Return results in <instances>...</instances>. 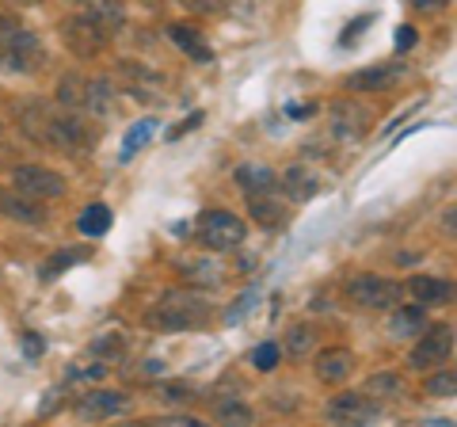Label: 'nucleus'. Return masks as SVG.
Segmentation results:
<instances>
[{
    "mask_svg": "<svg viewBox=\"0 0 457 427\" xmlns=\"http://www.w3.org/2000/svg\"><path fill=\"white\" fill-rule=\"evenodd\" d=\"M16 122L38 149L77 156V153H88L92 141H96L77 111H54V107L42 104V99H27V104H20L16 107Z\"/></svg>",
    "mask_w": 457,
    "mask_h": 427,
    "instance_id": "nucleus-1",
    "label": "nucleus"
},
{
    "mask_svg": "<svg viewBox=\"0 0 457 427\" xmlns=\"http://www.w3.org/2000/svg\"><path fill=\"white\" fill-rule=\"evenodd\" d=\"M210 313H213V306L198 290H171V294H164L161 302L149 309L145 321H149V329L176 336V332L203 329V324L210 321Z\"/></svg>",
    "mask_w": 457,
    "mask_h": 427,
    "instance_id": "nucleus-2",
    "label": "nucleus"
},
{
    "mask_svg": "<svg viewBox=\"0 0 457 427\" xmlns=\"http://www.w3.org/2000/svg\"><path fill=\"white\" fill-rule=\"evenodd\" d=\"M195 240L210 252H233L248 240V225L237 218L233 210H203L195 222Z\"/></svg>",
    "mask_w": 457,
    "mask_h": 427,
    "instance_id": "nucleus-3",
    "label": "nucleus"
},
{
    "mask_svg": "<svg viewBox=\"0 0 457 427\" xmlns=\"http://www.w3.org/2000/svg\"><path fill=\"white\" fill-rule=\"evenodd\" d=\"M42 65V42L35 31L16 27L8 38H0V73H35Z\"/></svg>",
    "mask_w": 457,
    "mask_h": 427,
    "instance_id": "nucleus-4",
    "label": "nucleus"
},
{
    "mask_svg": "<svg viewBox=\"0 0 457 427\" xmlns=\"http://www.w3.org/2000/svg\"><path fill=\"white\" fill-rule=\"evenodd\" d=\"M400 294H404V287H400L396 279H385V275H354V279H347V297L359 309H393L400 302Z\"/></svg>",
    "mask_w": 457,
    "mask_h": 427,
    "instance_id": "nucleus-5",
    "label": "nucleus"
},
{
    "mask_svg": "<svg viewBox=\"0 0 457 427\" xmlns=\"http://www.w3.org/2000/svg\"><path fill=\"white\" fill-rule=\"evenodd\" d=\"M450 355H453V329H450V324H435V329L420 332L416 347H411V355H408V370H420V374H427V370L450 363Z\"/></svg>",
    "mask_w": 457,
    "mask_h": 427,
    "instance_id": "nucleus-6",
    "label": "nucleus"
},
{
    "mask_svg": "<svg viewBox=\"0 0 457 427\" xmlns=\"http://www.w3.org/2000/svg\"><path fill=\"white\" fill-rule=\"evenodd\" d=\"M12 191L46 203V198L65 195V176L54 172V168H42V164H20V168H12Z\"/></svg>",
    "mask_w": 457,
    "mask_h": 427,
    "instance_id": "nucleus-7",
    "label": "nucleus"
},
{
    "mask_svg": "<svg viewBox=\"0 0 457 427\" xmlns=\"http://www.w3.org/2000/svg\"><path fill=\"white\" fill-rule=\"evenodd\" d=\"M62 42H65L69 54H77V58H99L107 46V31L77 12V16H69L62 23Z\"/></svg>",
    "mask_w": 457,
    "mask_h": 427,
    "instance_id": "nucleus-8",
    "label": "nucleus"
},
{
    "mask_svg": "<svg viewBox=\"0 0 457 427\" xmlns=\"http://www.w3.org/2000/svg\"><path fill=\"white\" fill-rule=\"evenodd\" d=\"M370 119H374V111H370V107L354 104V99H336L328 126H332V134L339 141H362L366 130H370Z\"/></svg>",
    "mask_w": 457,
    "mask_h": 427,
    "instance_id": "nucleus-9",
    "label": "nucleus"
},
{
    "mask_svg": "<svg viewBox=\"0 0 457 427\" xmlns=\"http://www.w3.org/2000/svg\"><path fill=\"white\" fill-rule=\"evenodd\" d=\"M374 416H381V405L370 401L362 389L339 393V397L328 401V420H332V423H370Z\"/></svg>",
    "mask_w": 457,
    "mask_h": 427,
    "instance_id": "nucleus-10",
    "label": "nucleus"
},
{
    "mask_svg": "<svg viewBox=\"0 0 457 427\" xmlns=\"http://www.w3.org/2000/svg\"><path fill=\"white\" fill-rule=\"evenodd\" d=\"M122 77H126V92L137 96V99H145V104H164L168 99V80L156 73V69L149 65H141V62H122Z\"/></svg>",
    "mask_w": 457,
    "mask_h": 427,
    "instance_id": "nucleus-11",
    "label": "nucleus"
},
{
    "mask_svg": "<svg viewBox=\"0 0 457 427\" xmlns=\"http://www.w3.org/2000/svg\"><path fill=\"white\" fill-rule=\"evenodd\" d=\"M130 405H134L130 393H122V389H92V393H84L77 401V416H84V420H111V416H126Z\"/></svg>",
    "mask_w": 457,
    "mask_h": 427,
    "instance_id": "nucleus-12",
    "label": "nucleus"
},
{
    "mask_svg": "<svg viewBox=\"0 0 457 427\" xmlns=\"http://www.w3.org/2000/svg\"><path fill=\"white\" fill-rule=\"evenodd\" d=\"M359 366L351 347H324L317 359H312V374H317L324 386H339V381L351 378V370Z\"/></svg>",
    "mask_w": 457,
    "mask_h": 427,
    "instance_id": "nucleus-13",
    "label": "nucleus"
},
{
    "mask_svg": "<svg viewBox=\"0 0 457 427\" xmlns=\"http://www.w3.org/2000/svg\"><path fill=\"white\" fill-rule=\"evenodd\" d=\"M408 73L404 62H393V65H370V69H359V73L347 77V88L351 92H381V88H393V84Z\"/></svg>",
    "mask_w": 457,
    "mask_h": 427,
    "instance_id": "nucleus-14",
    "label": "nucleus"
},
{
    "mask_svg": "<svg viewBox=\"0 0 457 427\" xmlns=\"http://www.w3.org/2000/svg\"><path fill=\"white\" fill-rule=\"evenodd\" d=\"M362 393L370 397V401H378V405L385 408V405L404 401V397H408V381L400 378V374H393V370H381V374H370V378H366Z\"/></svg>",
    "mask_w": 457,
    "mask_h": 427,
    "instance_id": "nucleus-15",
    "label": "nucleus"
},
{
    "mask_svg": "<svg viewBox=\"0 0 457 427\" xmlns=\"http://www.w3.org/2000/svg\"><path fill=\"white\" fill-rule=\"evenodd\" d=\"M0 214L12 222H23V225H42L46 222V210H42L38 198H27L20 191H0Z\"/></svg>",
    "mask_w": 457,
    "mask_h": 427,
    "instance_id": "nucleus-16",
    "label": "nucleus"
},
{
    "mask_svg": "<svg viewBox=\"0 0 457 427\" xmlns=\"http://www.w3.org/2000/svg\"><path fill=\"white\" fill-rule=\"evenodd\" d=\"M420 306H446L453 297V282L446 279H435V275H411L408 287H404Z\"/></svg>",
    "mask_w": 457,
    "mask_h": 427,
    "instance_id": "nucleus-17",
    "label": "nucleus"
},
{
    "mask_svg": "<svg viewBox=\"0 0 457 427\" xmlns=\"http://www.w3.org/2000/svg\"><path fill=\"white\" fill-rule=\"evenodd\" d=\"M233 180H237V188L245 195H270L278 188L275 168H267V164H240L233 172Z\"/></svg>",
    "mask_w": 457,
    "mask_h": 427,
    "instance_id": "nucleus-18",
    "label": "nucleus"
},
{
    "mask_svg": "<svg viewBox=\"0 0 457 427\" xmlns=\"http://www.w3.org/2000/svg\"><path fill=\"white\" fill-rule=\"evenodd\" d=\"M168 38L176 42V46L187 54L191 62H203V65H210L213 62V50L203 42V35H198V27H191V23H171L168 27Z\"/></svg>",
    "mask_w": 457,
    "mask_h": 427,
    "instance_id": "nucleus-19",
    "label": "nucleus"
},
{
    "mask_svg": "<svg viewBox=\"0 0 457 427\" xmlns=\"http://www.w3.org/2000/svg\"><path fill=\"white\" fill-rule=\"evenodd\" d=\"M80 16H88L92 23H99L107 31V38L119 31V27L126 23L122 16V8H119V0H80Z\"/></svg>",
    "mask_w": 457,
    "mask_h": 427,
    "instance_id": "nucleus-20",
    "label": "nucleus"
},
{
    "mask_svg": "<svg viewBox=\"0 0 457 427\" xmlns=\"http://www.w3.org/2000/svg\"><path fill=\"white\" fill-rule=\"evenodd\" d=\"M427 329V306H400L389 321V332L396 339H411Z\"/></svg>",
    "mask_w": 457,
    "mask_h": 427,
    "instance_id": "nucleus-21",
    "label": "nucleus"
},
{
    "mask_svg": "<svg viewBox=\"0 0 457 427\" xmlns=\"http://www.w3.org/2000/svg\"><path fill=\"white\" fill-rule=\"evenodd\" d=\"M248 210H252V222L263 225V230H278V225H286V214H290L270 195H248Z\"/></svg>",
    "mask_w": 457,
    "mask_h": 427,
    "instance_id": "nucleus-22",
    "label": "nucleus"
},
{
    "mask_svg": "<svg viewBox=\"0 0 457 427\" xmlns=\"http://www.w3.org/2000/svg\"><path fill=\"white\" fill-rule=\"evenodd\" d=\"M84 99H88V80L80 73H65L57 80V104L65 111H84Z\"/></svg>",
    "mask_w": 457,
    "mask_h": 427,
    "instance_id": "nucleus-23",
    "label": "nucleus"
},
{
    "mask_svg": "<svg viewBox=\"0 0 457 427\" xmlns=\"http://www.w3.org/2000/svg\"><path fill=\"white\" fill-rule=\"evenodd\" d=\"M278 188H282L286 195H290L294 203H305V198H312V195L320 191V180H312V176L305 172V168H290V172H286V176L278 180Z\"/></svg>",
    "mask_w": 457,
    "mask_h": 427,
    "instance_id": "nucleus-24",
    "label": "nucleus"
},
{
    "mask_svg": "<svg viewBox=\"0 0 457 427\" xmlns=\"http://www.w3.org/2000/svg\"><path fill=\"white\" fill-rule=\"evenodd\" d=\"M111 210L104 206V203H92L88 210H80V218H77V230L84 233V237H104L107 230H111Z\"/></svg>",
    "mask_w": 457,
    "mask_h": 427,
    "instance_id": "nucleus-25",
    "label": "nucleus"
},
{
    "mask_svg": "<svg viewBox=\"0 0 457 427\" xmlns=\"http://www.w3.org/2000/svg\"><path fill=\"white\" fill-rule=\"evenodd\" d=\"M213 420H218V423H237V427H248V423L255 420V412H252V405L237 401V397H228V401H218V405H213Z\"/></svg>",
    "mask_w": 457,
    "mask_h": 427,
    "instance_id": "nucleus-26",
    "label": "nucleus"
},
{
    "mask_svg": "<svg viewBox=\"0 0 457 427\" xmlns=\"http://www.w3.org/2000/svg\"><path fill=\"white\" fill-rule=\"evenodd\" d=\"M183 279L195 282V287H218V282H221V267L213 260H187V264H183Z\"/></svg>",
    "mask_w": 457,
    "mask_h": 427,
    "instance_id": "nucleus-27",
    "label": "nucleus"
},
{
    "mask_svg": "<svg viewBox=\"0 0 457 427\" xmlns=\"http://www.w3.org/2000/svg\"><path fill=\"white\" fill-rule=\"evenodd\" d=\"M77 260H84V252H54L50 260H42V267H38V279L42 282H54V279H62L69 267H77Z\"/></svg>",
    "mask_w": 457,
    "mask_h": 427,
    "instance_id": "nucleus-28",
    "label": "nucleus"
},
{
    "mask_svg": "<svg viewBox=\"0 0 457 427\" xmlns=\"http://www.w3.org/2000/svg\"><path fill=\"white\" fill-rule=\"evenodd\" d=\"M114 104V84L111 80H88V99H84V111L92 115H107Z\"/></svg>",
    "mask_w": 457,
    "mask_h": 427,
    "instance_id": "nucleus-29",
    "label": "nucleus"
},
{
    "mask_svg": "<svg viewBox=\"0 0 457 427\" xmlns=\"http://www.w3.org/2000/svg\"><path fill=\"white\" fill-rule=\"evenodd\" d=\"M312 344H317V332H312L309 324H294V329L286 332V339H282V347L290 351V359H302V355H309Z\"/></svg>",
    "mask_w": 457,
    "mask_h": 427,
    "instance_id": "nucleus-30",
    "label": "nucleus"
},
{
    "mask_svg": "<svg viewBox=\"0 0 457 427\" xmlns=\"http://www.w3.org/2000/svg\"><path fill=\"white\" fill-rule=\"evenodd\" d=\"M153 130H156L153 119H141L137 126H130V130H126V138H122V161H130L137 149H145L149 138H153Z\"/></svg>",
    "mask_w": 457,
    "mask_h": 427,
    "instance_id": "nucleus-31",
    "label": "nucleus"
},
{
    "mask_svg": "<svg viewBox=\"0 0 457 427\" xmlns=\"http://www.w3.org/2000/svg\"><path fill=\"white\" fill-rule=\"evenodd\" d=\"M423 393H427V397H453V393H457V374H453L450 366H446V370L435 366V374L423 381Z\"/></svg>",
    "mask_w": 457,
    "mask_h": 427,
    "instance_id": "nucleus-32",
    "label": "nucleus"
},
{
    "mask_svg": "<svg viewBox=\"0 0 457 427\" xmlns=\"http://www.w3.org/2000/svg\"><path fill=\"white\" fill-rule=\"evenodd\" d=\"M278 359H282V347H278V344H270V339L252 351V366L260 370V374H270V370L278 366Z\"/></svg>",
    "mask_w": 457,
    "mask_h": 427,
    "instance_id": "nucleus-33",
    "label": "nucleus"
},
{
    "mask_svg": "<svg viewBox=\"0 0 457 427\" xmlns=\"http://www.w3.org/2000/svg\"><path fill=\"white\" fill-rule=\"evenodd\" d=\"M122 336L119 332H107V336H96L92 339V355H104V359L111 363V359H119V355H122Z\"/></svg>",
    "mask_w": 457,
    "mask_h": 427,
    "instance_id": "nucleus-34",
    "label": "nucleus"
},
{
    "mask_svg": "<svg viewBox=\"0 0 457 427\" xmlns=\"http://www.w3.org/2000/svg\"><path fill=\"white\" fill-rule=\"evenodd\" d=\"M156 397H161L164 405H191L195 393H191V386H183V381H168V386H161Z\"/></svg>",
    "mask_w": 457,
    "mask_h": 427,
    "instance_id": "nucleus-35",
    "label": "nucleus"
},
{
    "mask_svg": "<svg viewBox=\"0 0 457 427\" xmlns=\"http://www.w3.org/2000/svg\"><path fill=\"white\" fill-rule=\"evenodd\" d=\"M69 378H73V381H99V378H107V363H92V366H69Z\"/></svg>",
    "mask_w": 457,
    "mask_h": 427,
    "instance_id": "nucleus-36",
    "label": "nucleus"
},
{
    "mask_svg": "<svg viewBox=\"0 0 457 427\" xmlns=\"http://www.w3.org/2000/svg\"><path fill=\"white\" fill-rule=\"evenodd\" d=\"M420 42V35H416V27H396V54H404V50H411Z\"/></svg>",
    "mask_w": 457,
    "mask_h": 427,
    "instance_id": "nucleus-37",
    "label": "nucleus"
},
{
    "mask_svg": "<svg viewBox=\"0 0 457 427\" xmlns=\"http://www.w3.org/2000/svg\"><path fill=\"white\" fill-rule=\"evenodd\" d=\"M450 0H408V8L411 12H423V16H435V12H442Z\"/></svg>",
    "mask_w": 457,
    "mask_h": 427,
    "instance_id": "nucleus-38",
    "label": "nucleus"
},
{
    "mask_svg": "<svg viewBox=\"0 0 457 427\" xmlns=\"http://www.w3.org/2000/svg\"><path fill=\"white\" fill-rule=\"evenodd\" d=\"M42 351H46V344H42V336L27 332V336H23V355H27V359H38Z\"/></svg>",
    "mask_w": 457,
    "mask_h": 427,
    "instance_id": "nucleus-39",
    "label": "nucleus"
},
{
    "mask_svg": "<svg viewBox=\"0 0 457 427\" xmlns=\"http://www.w3.org/2000/svg\"><path fill=\"white\" fill-rule=\"evenodd\" d=\"M203 111H195V115H187V119H183L179 126H176V130H171V138H183V134H187V130H195V126H203Z\"/></svg>",
    "mask_w": 457,
    "mask_h": 427,
    "instance_id": "nucleus-40",
    "label": "nucleus"
},
{
    "mask_svg": "<svg viewBox=\"0 0 457 427\" xmlns=\"http://www.w3.org/2000/svg\"><path fill=\"white\" fill-rule=\"evenodd\" d=\"M183 8H191V12H218L225 0H179Z\"/></svg>",
    "mask_w": 457,
    "mask_h": 427,
    "instance_id": "nucleus-41",
    "label": "nucleus"
},
{
    "mask_svg": "<svg viewBox=\"0 0 457 427\" xmlns=\"http://www.w3.org/2000/svg\"><path fill=\"white\" fill-rule=\"evenodd\" d=\"M16 27H23L16 16H8V12H0V38H8L12 31H16Z\"/></svg>",
    "mask_w": 457,
    "mask_h": 427,
    "instance_id": "nucleus-42",
    "label": "nucleus"
},
{
    "mask_svg": "<svg viewBox=\"0 0 457 427\" xmlns=\"http://www.w3.org/2000/svg\"><path fill=\"white\" fill-rule=\"evenodd\" d=\"M312 111H317V104H290V107H286V115H290V119H305V115H312Z\"/></svg>",
    "mask_w": 457,
    "mask_h": 427,
    "instance_id": "nucleus-43",
    "label": "nucleus"
},
{
    "mask_svg": "<svg viewBox=\"0 0 457 427\" xmlns=\"http://www.w3.org/2000/svg\"><path fill=\"white\" fill-rule=\"evenodd\" d=\"M255 302V294H245V297H240V302H237V309L233 313H228V321H240V317H245V313H248V306Z\"/></svg>",
    "mask_w": 457,
    "mask_h": 427,
    "instance_id": "nucleus-44",
    "label": "nucleus"
},
{
    "mask_svg": "<svg viewBox=\"0 0 457 427\" xmlns=\"http://www.w3.org/2000/svg\"><path fill=\"white\" fill-rule=\"evenodd\" d=\"M370 23V16H362V20H354L351 27H347V31H343V42H351V38H359L362 35V27Z\"/></svg>",
    "mask_w": 457,
    "mask_h": 427,
    "instance_id": "nucleus-45",
    "label": "nucleus"
},
{
    "mask_svg": "<svg viewBox=\"0 0 457 427\" xmlns=\"http://www.w3.org/2000/svg\"><path fill=\"white\" fill-rule=\"evenodd\" d=\"M4 4H16V8H35V4H42V0H4Z\"/></svg>",
    "mask_w": 457,
    "mask_h": 427,
    "instance_id": "nucleus-46",
    "label": "nucleus"
}]
</instances>
